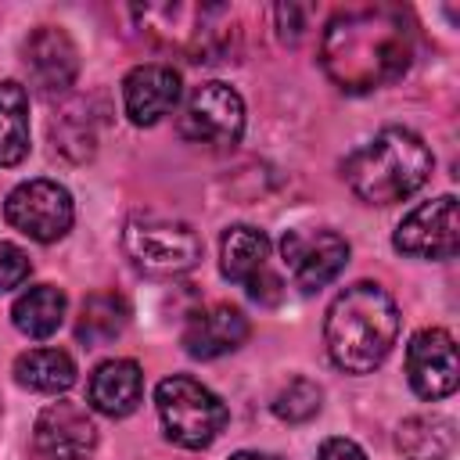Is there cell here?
Instances as JSON below:
<instances>
[{
  "instance_id": "cell-1",
  "label": "cell",
  "mask_w": 460,
  "mask_h": 460,
  "mask_svg": "<svg viewBox=\"0 0 460 460\" xmlns=\"http://www.w3.org/2000/svg\"><path fill=\"white\" fill-rule=\"evenodd\" d=\"M413 61V22L402 7H356L327 22L320 65L345 93H370L395 83Z\"/></svg>"
},
{
  "instance_id": "cell-2",
  "label": "cell",
  "mask_w": 460,
  "mask_h": 460,
  "mask_svg": "<svg viewBox=\"0 0 460 460\" xmlns=\"http://www.w3.org/2000/svg\"><path fill=\"white\" fill-rule=\"evenodd\" d=\"M399 338V309L381 284H349L327 309L323 345L338 370L370 374Z\"/></svg>"
},
{
  "instance_id": "cell-3",
  "label": "cell",
  "mask_w": 460,
  "mask_h": 460,
  "mask_svg": "<svg viewBox=\"0 0 460 460\" xmlns=\"http://www.w3.org/2000/svg\"><path fill=\"white\" fill-rule=\"evenodd\" d=\"M435 169L431 147L406 126H388L374 133L363 147H356L341 176L352 187V194L367 205H395L417 194Z\"/></svg>"
},
{
  "instance_id": "cell-4",
  "label": "cell",
  "mask_w": 460,
  "mask_h": 460,
  "mask_svg": "<svg viewBox=\"0 0 460 460\" xmlns=\"http://www.w3.org/2000/svg\"><path fill=\"white\" fill-rule=\"evenodd\" d=\"M155 406H158L165 438L183 446V449L212 446L230 420L226 402L212 388H205L201 381H194L187 374H172V377L158 381Z\"/></svg>"
},
{
  "instance_id": "cell-5",
  "label": "cell",
  "mask_w": 460,
  "mask_h": 460,
  "mask_svg": "<svg viewBox=\"0 0 460 460\" xmlns=\"http://www.w3.org/2000/svg\"><path fill=\"white\" fill-rule=\"evenodd\" d=\"M122 248L137 270L151 277H180L201 262V237L180 223L162 216H137L122 230Z\"/></svg>"
},
{
  "instance_id": "cell-6",
  "label": "cell",
  "mask_w": 460,
  "mask_h": 460,
  "mask_svg": "<svg viewBox=\"0 0 460 460\" xmlns=\"http://www.w3.org/2000/svg\"><path fill=\"white\" fill-rule=\"evenodd\" d=\"M180 137L190 144H205L212 151H226L244 133V101L234 86L212 79L190 90L180 108Z\"/></svg>"
},
{
  "instance_id": "cell-7",
  "label": "cell",
  "mask_w": 460,
  "mask_h": 460,
  "mask_svg": "<svg viewBox=\"0 0 460 460\" xmlns=\"http://www.w3.org/2000/svg\"><path fill=\"white\" fill-rule=\"evenodd\" d=\"M4 219L18 234L40 244H50L68 234L75 219V205L58 180H25L4 198Z\"/></svg>"
},
{
  "instance_id": "cell-8",
  "label": "cell",
  "mask_w": 460,
  "mask_h": 460,
  "mask_svg": "<svg viewBox=\"0 0 460 460\" xmlns=\"http://www.w3.org/2000/svg\"><path fill=\"white\" fill-rule=\"evenodd\" d=\"M280 262L298 291H320L349 262V241L338 230H288L280 237Z\"/></svg>"
},
{
  "instance_id": "cell-9",
  "label": "cell",
  "mask_w": 460,
  "mask_h": 460,
  "mask_svg": "<svg viewBox=\"0 0 460 460\" xmlns=\"http://www.w3.org/2000/svg\"><path fill=\"white\" fill-rule=\"evenodd\" d=\"M395 252L413 255V259H453L460 248V216H456V198L442 194L413 212L402 216V223L392 234Z\"/></svg>"
},
{
  "instance_id": "cell-10",
  "label": "cell",
  "mask_w": 460,
  "mask_h": 460,
  "mask_svg": "<svg viewBox=\"0 0 460 460\" xmlns=\"http://www.w3.org/2000/svg\"><path fill=\"white\" fill-rule=\"evenodd\" d=\"M219 270L230 284L248 288L255 302L280 298V280L270 273V237L259 226H248V223L226 226L219 241Z\"/></svg>"
},
{
  "instance_id": "cell-11",
  "label": "cell",
  "mask_w": 460,
  "mask_h": 460,
  "mask_svg": "<svg viewBox=\"0 0 460 460\" xmlns=\"http://www.w3.org/2000/svg\"><path fill=\"white\" fill-rule=\"evenodd\" d=\"M32 449L40 460H90L97 453V424L86 406L58 399L40 410L32 424Z\"/></svg>"
},
{
  "instance_id": "cell-12",
  "label": "cell",
  "mask_w": 460,
  "mask_h": 460,
  "mask_svg": "<svg viewBox=\"0 0 460 460\" xmlns=\"http://www.w3.org/2000/svg\"><path fill=\"white\" fill-rule=\"evenodd\" d=\"M406 377H410V388L428 402L453 395L460 385V359H456L453 334L442 327L417 331L406 345Z\"/></svg>"
},
{
  "instance_id": "cell-13",
  "label": "cell",
  "mask_w": 460,
  "mask_h": 460,
  "mask_svg": "<svg viewBox=\"0 0 460 460\" xmlns=\"http://www.w3.org/2000/svg\"><path fill=\"white\" fill-rule=\"evenodd\" d=\"M25 68H29V83L43 97H58L79 75V50H75V43L68 40L65 29L40 25L25 40Z\"/></svg>"
},
{
  "instance_id": "cell-14",
  "label": "cell",
  "mask_w": 460,
  "mask_h": 460,
  "mask_svg": "<svg viewBox=\"0 0 460 460\" xmlns=\"http://www.w3.org/2000/svg\"><path fill=\"white\" fill-rule=\"evenodd\" d=\"M180 104V72L162 61L137 65L122 79V108L133 126H155Z\"/></svg>"
},
{
  "instance_id": "cell-15",
  "label": "cell",
  "mask_w": 460,
  "mask_h": 460,
  "mask_svg": "<svg viewBox=\"0 0 460 460\" xmlns=\"http://www.w3.org/2000/svg\"><path fill=\"white\" fill-rule=\"evenodd\" d=\"M244 338H248V316L234 305H212V309L194 313L180 334L187 356H194V359L226 356L234 349H241Z\"/></svg>"
},
{
  "instance_id": "cell-16",
  "label": "cell",
  "mask_w": 460,
  "mask_h": 460,
  "mask_svg": "<svg viewBox=\"0 0 460 460\" xmlns=\"http://www.w3.org/2000/svg\"><path fill=\"white\" fill-rule=\"evenodd\" d=\"M86 399L104 417H129L144 399V374L133 359H104L86 385Z\"/></svg>"
},
{
  "instance_id": "cell-17",
  "label": "cell",
  "mask_w": 460,
  "mask_h": 460,
  "mask_svg": "<svg viewBox=\"0 0 460 460\" xmlns=\"http://www.w3.org/2000/svg\"><path fill=\"white\" fill-rule=\"evenodd\" d=\"M65 309H68V298H65L61 288H54V284H32L29 291H22L14 298L11 323L25 338H50L65 323Z\"/></svg>"
},
{
  "instance_id": "cell-18",
  "label": "cell",
  "mask_w": 460,
  "mask_h": 460,
  "mask_svg": "<svg viewBox=\"0 0 460 460\" xmlns=\"http://www.w3.org/2000/svg\"><path fill=\"white\" fill-rule=\"evenodd\" d=\"M453 420L442 413H417L406 417L395 431V446L406 460H446L453 453Z\"/></svg>"
},
{
  "instance_id": "cell-19",
  "label": "cell",
  "mask_w": 460,
  "mask_h": 460,
  "mask_svg": "<svg viewBox=\"0 0 460 460\" xmlns=\"http://www.w3.org/2000/svg\"><path fill=\"white\" fill-rule=\"evenodd\" d=\"M14 381L29 392H43V395H58L65 388H72L75 381V363L68 352L61 349H29L14 359Z\"/></svg>"
},
{
  "instance_id": "cell-20",
  "label": "cell",
  "mask_w": 460,
  "mask_h": 460,
  "mask_svg": "<svg viewBox=\"0 0 460 460\" xmlns=\"http://www.w3.org/2000/svg\"><path fill=\"white\" fill-rule=\"evenodd\" d=\"M29 155V93L22 83H0V165L11 169Z\"/></svg>"
},
{
  "instance_id": "cell-21",
  "label": "cell",
  "mask_w": 460,
  "mask_h": 460,
  "mask_svg": "<svg viewBox=\"0 0 460 460\" xmlns=\"http://www.w3.org/2000/svg\"><path fill=\"white\" fill-rule=\"evenodd\" d=\"M126 323H129V305H126V298L115 295V291H97V295H90V298L83 302L75 334H79V341H86V345L97 349V345L115 341V338L126 331Z\"/></svg>"
},
{
  "instance_id": "cell-22",
  "label": "cell",
  "mask_w": 460,
  "mask_h": 460,
  "mask_svg": "<svg viewBox=\"0 0 460 460\" xmlns=\"http://www.w3.org/2000/svg\"><path fill=\"white\" fill-rule=\"evenodd\" d=\"M320 402H323V388L309 377H291L277 395H273V413L288 424H302L309 417L320 413Z\"/></svg>"
},
{
  "instance_id": "cell-23",
  "label": "cell",
  "mask_w": 460,
  "mask_h": 460,
  "mask_svg": "<svg viewBox=\"0 0 460 460\" xmlns=\"http://www.w3.org/2000/svg\"><path fill=\"white\" fill-rule=\"evenodd\" d=\"M32 273V262L29 255L11 244V241H0V291H11V288H22Z\"/></svg>"
},
{
  "instance_id": "cell-24",
  "label": "cell",
  "mask_w": 460,
  "mask_h": 460,
  "mask_svg": "<svg viewBox=\"0 0 460 460\" xmlns=\"http://www.w3.org/2000/svg\"><path fill=\"white\" fill-rule=\"evenodd\" d=\"M316 460H367V453L359 442L334 435V438H323V446L316 449Z\"/></svg>"
},
{
  "instance_id": "cell-25",
  "label": "cell",
  "mask_w": 460,
  "mask_h": 460,
  "mask_svg": "<svg viewBox=\"0 0 460 460\" xmlns=\"http://www.w3.org/2000/svg\"><path fill=\"white\" fill-rule=\"evenodd\" d=\"M230 460H280V456H273V453H259V449H241V453H234Z\"/></svg>"
}]
</instances>
